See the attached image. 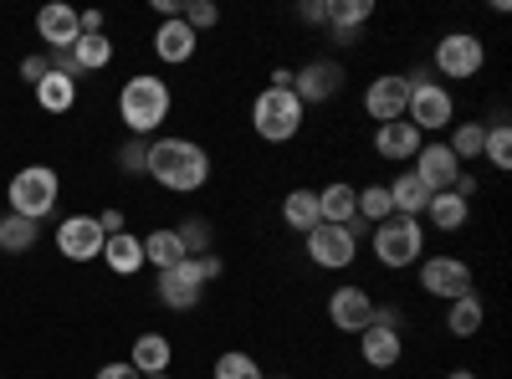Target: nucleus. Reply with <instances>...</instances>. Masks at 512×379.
<instances>
[{"label":"nucleus","instance_id":"f257e3e1","mask_svg":"<svg viewBox=\"0 0 512 379\" xmlns=\"http://www.w3.org/2000/svg\"><path fill=\"white\" fill-rule=\"evenodd\" d=\"M164 190H175V195H190L210 180V154L195 144V139H154L149 144V170Z\"/></svg>","mask_w":512,"mask_h":379},{"label":"nucleus","instance_id":"f03ea898","mask_svg":"<svg viewBox=\"0 0 512 379\" xmlns=\"http://www.w3.org/2000/svg\"><path fill=\"white\" fill-rule=\"evenodd\" d=\"M169 108H175V98H169V82H164V77H149V72L128 77L123 93H118V118L128 123V134H134V139H149L159 123L169 118Z\"/></svg>","mask_w":512,"mask_h":379},{"label":"nucleus","instance_id":"7ed1b4c3","mask_svg":"<svg viewBox=\"0 0 512 379\" xmlns=\"http://www.w3.org/2000/svg\"><path fill=\"white\" fill-rule=\"evenodd\" d=\"M251 129L267 144L297 139V129H303V103H297V93L292 88H262L251 103Z\"/></svg>","mask_w":512,"mask_h":379},{"label":"nucleus","instance_id":"20e7f679","mask_svg":"<svg viewBox=\"0 0 512 379\" xmlns=\"http://www.w3.org/2000/svg\"><path fill=\"white\" fill-rule=\"evenodd\" d=\"M369 241H374L379 267L400 272V267H415V262H420V251H425V226L410 221V216H390V221H379V226L369 231Z\"/></svg>","mask_w":512,"mask_h":379},{"label":"nucleus","instance_id":"39448f33","mask_svg":"<svg viewBox=\"0 0 512 379\" xmlns=\"http://www.w3.org/2000/svg\"><path fill=\"white\" fill-rule=\"evenodd\" d=\"M57 190H62V180L52 164H26V170L11 175V210L26 221H41L57 210Z\"/></svg>","mask_w":512,"mask_h":379},{"label":"nucleus","instance_id":"423d86ee","mask_svg":"<svg viewBox=\"0 0 512 379\" xmlns=\"http://www.w3.org/2000/svg\"><path fill=\"white\" fill-rule=\"evenodd\" d=\"M405 118L415 123L420 134H441V129H451L456 103H451V93L441 88V82H431L425 72H415V77H410V108H405Z\"/></svg>","mask_w":512,"mask_h":379},{"label":"nucleus","instance_id":"0eeeda50","mask_svg":"<svg viewBox=\"0 0 512 379\" xmlns=\"http://www.w3.org/2000/svg\"><path fill=\"white\" fill-rule=\"evenodd\" d=\"M482 67H487L482 36H472V31H451V36H441V47H436V72H441V77L466 82V77H477Z\"/></svg>","mask_w":512,"mask_h":379},{"label":"nucleus","instance_id":"6e6552de","mask_svg":"<svg viewBox=\"0 0 512 379\" xmlns=\"http://www.w3.org/2000/svg\"><path fill=\"white\" fill-rule=\"evenodd\" d=\"M420 292H431V298H441V303H456V298L472 292V267H466L461 257L420 262Z\"/></svg>","mask_w":512,"mask_h":379},{"label":"nucleus","instance_id":"1a4fd4ad","mask_svg":"<svg viewBox=\"0 0 512 379\" xmlns=\"http://www.w3.org/2000/svg\"><path fill=\"white\" fill-rule=\"evenodd\" d=\"M405 108H410V77L384 72V77H374V82H369V93H364V113H369L374 123H395V118H405Z\"/></svg>","mask_w":512,"mask_h":379},{"label":"nucleus","instance_id":"9d476101","mask_svg":"<svg viewBox=\"0 0 512 379\" xmlns=\"http://www.w3.org/2000/svg\"><path fill=\"white\" fill-rule=\"evenodd\" d=\"M103 226H98V216H67L62 226H57V251L67 262H93V257H103Z\"/></svg>","mask_w":512,"mask_h":379},{"label":"nucleus","instance_id":"9b49d317","mask_svg":"<svg viewBox=\"0 0 512 379\" xmlns=\"http://www.w3.org/2000/svg\"><path fill=\"white\" fill-rule=\"evenodd\" d=\"M200 298H205V277H200L195 257H185L180 267L159 272V303H164V308H175V313H190V308H195Z\"/></svg>","mask_w":512,"mask_h":379},{"label":"nucleus","instance_id":"f8f14e48","mask_svg":"<svg viewBox=\"0 0 512 379\" xmlns=\"http://www.w3.org/2000/svg\"><path fill=\"white\" fill-rule=\"evenodd\" d=\"M308 257L323 267V272H344L354 257H359V246H354V236L344 231V226H313L308 231Z\"/></svg>","mask_w":512,"mask_h":379},{"label":"nucleus","instance_id":"ddd939ff","mask_svg":"<svg viewBox=\"0 0 512 379\" xmlns=\"http://www.w3.org/2000/svg\"><path fill=\"white\" fill-rule=\"evenodd\" d=\"M338 88H344V67H338V62H308L303 72H292V93H297V103H328V98H338Z\"/></svg>","mask_w":512,"mask_h":379},{"label":"nucleus","instance_id":"4468645a","mask_svg":"<svg viewBox=\"0 0 512 379\" xmlns=\"http://www.w3.org/2000/svg\"><path fill=\"white\" fill-rule=\"evenodd\" d=\"M328 318H333V328L338 333H364L369 328V318H374V298L359 287V282H349V287H333V298H328Z\"/></svg>","mask_w":512,"mask_h":379},{"label":"nucleus","instance_id":"2eb2a0df","mask_svg":"<svg viewBox=\"0 0 512 379\" xmlns=\"http://www.w3.org/2000/svg\"><path fill=\"white\" fill-rule=\"evenodd\" d=\"M415 175H420V185L431 190V195H441V190H451V185H456L461 159H456L441 139H431V144H420V154H415Z\"/></svg>","mask_w":512,"mask_h":379},{"label":"nucleus","instance_id":"dca6fc26","mask_svg":"<svg viewBox=\"0 0 512 379\" xmlns=\"http://www.w3.org/2000/svg\"><path fill=\"white\" fill-rule=\"evenodd\" d=\"M420 144H425V134L415 129L410 118L379 123V134H374V149H379V159H390V164H405V159H415V154H420Z\"/></svg>","mask_w":512,"mask_h":379},{"label":"nucleus","instance_id":"f3484780","mask_svg":"<svg viewBox=\"0 0 512 379\" xmlns=\"http://www.w3.org/2000/svg\"><path fill=\"white\" fill-rule=\"evenodd\" d=\"M36 36L47 41L52 52H67L72 41L82 36L77 11H72V6H62V0H52V6H41V11H36Z\"/></svg>","mask_w":512,"mask_h":379},{"label":"nucleus","instance_id":"a211bd4d","mask_svg":"<svg viewBox=\"0 0 512 379\" xmlns=\"http://www.w3.org/2000/svg\"><path fill=\"white\" fill-rule=\"evenodd\" d=\"M369 16H374V0H328V31L338 47H354Z\"/></svg>","mask_w":512,"mask_h":379},{"label":"nucleus","instance_id":"6ab92c4d","mask_svg":"<svg viewBox=\"0 0 512 379\" xmlns=\"http://www.w3.org/2000/svg\"><path fill=\"white\" fill-rule=\"evenodd\" d=\"M354 216H359V190H354V185L333 180V185L318 190V221H323V226H349Z\"/></svg>","mask_w":512,"mask_h":379},{"label":"nucleus","instance_id":"aec40b11","mask_svg":"<svg viewBox=\"0 0 512 379\" xmlns=\"http://www.w3.org/2000/svg\"><path fill=\"white\" fill-rule=\"evenodd\" d=\"M154 52L169 62V67H185L190 57H195V31L175 16V21H164L159 31H154Z\"/></svg>","mask_w":512,"mask_h":379},{"label":"nucleus","instance_id":"412c9836","mask_svg":"<svg viewBox=\"0 0 512 379\" xmlns=\"http://www.w3.org/2000/svg\"><path fill=\"white\" fill-rule=\"evenodd\" d=\"M359 354H364L369 369H395L405 344H400V333H390V328H364L359 333Z\"/></svg>","mask_w":512,"mask_h":379},{"label":"nucleus","instance_id":"4be33fe9","mask_svg":"<svg viewBox=\"0 0 512 379\" xmlns=\"http://www.w3.org/2000/svg\"><path fill=\"white\" fill-rule=\"evenodd\" d=\"M128 364H134L144 379H149V374H169V364H175V349H169L164 333H139V339H134V354H128Z\"/></svg>","mask_w":512,"mask_h":379},{"label":"nucleus","instance_id":"5701e85b","mask_svg":"<svg viewBox=\"0 0 512 379\" xmlns=\"http://www.w3.org/2000/svg\"><path fill=\"white\" fill-rule=\"evenodd\" d=\"M390 205H395V216H410V221H420L425 216V200H431V190L420 185V175L415 170H405V175H395L390 185Z\"/></svg>","mask_w":512,"mask_h":379},{"label":"nucleus","instance_id":"b1692460","mask_svg":"<svg viewBox=\"0 0 512 379\" xmlns=\"http://www.w3.org/2000/svg\"><path fill=\"white\" fill-rule=\"evenodd\" d=\"M103 262H108L118 277H134V272L144 267V236H128V231L108 236V241H103Z\"/></svg>","mask_w":512,"mask_h":379},{"label":"nucleus","instance_id":"393cba45","mask_svg":"<svg viewBox=\"0 0 512 379\" xmlns=\"http://www.w3.org/2000/svg\"><path fill=\"white\" fill-rule=\"evenodd\" d=\"M149 262H154V272H169V267L185 262V246H180L175 226H159V231L144 236V267H149Z\"/></svg>","mask_w":512,"mask_h":379},{"label":"nucleus","instance_id":"a878e982","mask_svg":"<svg viewBox=\"0 0 512 379\" xmlns=\"http://www.w3.org/2000/svg\"><path fill=\"white\" fill-rule=\"evenodd\" d=\"M482 318H487V303H482V292L472 287L466 298H456V303H451L446 328L456 333V339H472V333H482Z\"/></svg>","mask_w":512,"mask_h":379},{"label":"nucleus","instance_id":"bb28decb","mask_svg":"<svg viewBox=\"0 0 512 379\" xmlns=\"http://www.w3.org/2000/svg\"><path fill=\"white\" fill-rule=\"evenodd\" d=\"M425 216H431V226H436V231H461V226H466V216H472V205H466L461 195H451V190H441V195L425 200Z\"/></svg>","mask_w":512,"mask_h":379},{"label":"nucleus","instance_id":"cd10ccee","mask_svg":"<svg viewBox=\"0 0 512 379\" xmlns=\"http://www.w3.org/2000/svg\"><path fill=\"white\" fill-rule=\"evenodd\" d=\"M36 231H41V221H26V216H16V210H6V216H0V251L21 257V251L36 246Z\"/></svg>","mask_w":512,"mask_h":379},{"label":"nucleus","instance_id":"c85d7f7f","mask_svg":"<svg viewBox=\"0 0 512 379\" xmlns=\"http://www.w3.org/2000/svg\"><path fill=\"white\" fill-rule=\"evenodd\" d=\"M482 144H487V123H456L446 139V149L461 159V170L466 164H482Z\"/></svg>","mask_w":512,"mask_h":379},{"label":"nucleus","instance_id":"c756f323","mask_svg":"<svg viewBox=\"0 0 512 379\" xmlns=\"http://www.w3.org/2000/svg\"><path fill=\"white\" fill-rule=\"evenodd\" d=\"M282 221L292 226V231H313L318 226V190H292L287 200H282Z\"/></svg>","mask_w":512,"mask_h":379},{"label":"nucleus","instance_id":"7c9ffc66","mask_svg":"<svg viewBox=\"0 0 512 379\" xmlns=\"http://www.w3.org/2000/svg\"><path fill=\"white\" fill-rule=\"evenodd\" d=\"M36 103L47 108V113H67V108L77 103V82L62 77V72H47V82L36 88Z\"/></svg>","mask_w":512,"mask_h":379},{"label":"nucleus","instance_id":"2f4dec72","mask_svg":"<svg viewBox=\"0 0 512 379\" xmlns=\"http://www.w3.org/2000/svg\"><path fill=\"white\" fill-rule=\"evenodd\" d=\"M72 57H77L82 77L98 72V67H108V62H113V41H108V31H103V36H77V41H72Z\"/></svg>","mask_w":512,"mask_h":379},{"label":"nucleus","instance_id":"473e14b6","mask_svg":"<svg viewBox=\"0 0 512 379\" xmlns=\"http://www.w3.org/2000/svg\"><path fill=\"white\" fill-rule=\"evenodd\" d=\"M482 159L492 164V170H512V129L497 118L487 129V144H482Z\"/></svg>","mask_w":512,"mask_h":379},{"label":"nucleus","instance_id":"72a5a7b5","mask_svg":"<svg viewBox=\"0 0 512 379\" xmlns=\"http://www.w3.org/2000/svg\"><path fill=\"white\" fill-rule=\"evenodd\" d=\"M210 374H216V379H267V374H262V364H256L251 354H241V349H226Z\"/></svg>","mask_w":512,"mask_h":379},{"label":"nucleus","instance_id":"f704fd0d","mask_svg":"<svg viewBox=\"0 0 512 379\" xmlns=\"http://www.w3.org/2000/svg\"><path fill=\"white\" fill-rule=\"evenodd\" d=\"M390 216H395L390 190H384V185H364V190H359V221L379 226V221H390Z\"/></svg>","mask_w":512,"mask_h":379},{"label":"nucleus","instance_id":"c9c22d12","mask_svg":"<svg viewBox=\"0 0 512 379\" xmlns=\"http://www.w3.org/2000/svg\"><path fill=\"white\" fill-rule=\"evenodd\" d=\"M175 236H180V246H185V257H200V251H210V241H216L210 221H200V216L180 221V226H175Z\"/></svg>","mask_w":512,"mask_h":379},{"label":"nucleus","instance_id":"e433bc0d","mask_svg":"<svg viewBox=\"0 0 512 379\" xmlns=\"http://www.w3.org/2000/svg\"><path fill=\"white\" fill-rule=\"evenodd\" d=\"M180 21L200 36V31H210V26H221V6H216V0H185V6H180Z\"/></svg>","mask_w":512,"mask_h":379},{"label":"nucleus","instance_id":"4c0bfd02","mask_svg":"<svg viewBox=\"0 0 512 379\" xmlns=\"http://www.w3.org/2000/svg\"><path fill=\"white\" fill-rule=\"evenodd\" d=\"M118 170H123V175H144V170H149V144H144V139H128V144L118 149Z\"/></svg>","mask_w":512,"mask_h":379},{"label":"nucleus","instance_id":"58836bf2","mask_svg":"<svg viewBox=\"0 0 512 379\" xmlns=\"http://www.w3.org/2000/svg\"><path fill=\"white\" fill-rule=\"evenodd\" d=\"M369 328H390V333H400V328H405V313H400L395 303H374V318H369Z\"/></svg>","mask_w":512,"mask_h":379},{"label":"nucleus","instance_id":"ea45409f","mask_svg":"<svg viewBox=\"0 0 512 379\" xmlns=\"http://www.w3.org/2000/svg\"><path fill=\"white\" fill-rule=\"evenodd\" d=\"M297 21L303 26H328V0H303V6H297Z\"/></svg>","mask_w":512,"mask_h":379},{"label":"nucleus","instance_id":"a19ab883","mask_svg":"<svg viewBox=\"0 0 512 379\" xmlns=\"http://www.w3.org/2000/svg\"><path fill=\"white\" fill-rule=\"evenodd\" d=\"M47 72H52V62H47V57H41V52L21 62V77L31 82V88H41V82H47Z\"/></svg>","mask_w":512,"mask_h":379},{"label":"nucleus","instance_id":"79ce46f5","mask_svg":"<svg viewBox=\"0 0 512 379\" xmlns=\"http://www.w3.org/2000/svg\"><path fill=\"white\" fill-rule=\"evenodd\" d=\"M47 62H52V72H62V77H72V82L82 77V67H77V57H72V47H67V52H52Z\"/></svg>","mask_w":512,"mask_h":379},{"label":"nucleus","instance_id":"37998d69","mask_svg":"<svg viewBox=\"0 0 512 379\" xmlns=\"http://www.w3.org/2000/svg\"><path fill=\"white\" fill-rule=\"evenodd\" d=\"M98 379H144V374H139L134 364H128V359H113V364H103V369H98Z\"/></svg>","mask_w":512,"mask_h":379},{"label":"nucleus","instance_id":"c03bdc74","mask_svg":"<svg viewBox=\"0 0 512 379\" xmlns=\"http://www.w3.org/2000/svg\"><path fill=\"white\" fill-rule=\"evenodd\" d=\"M195 267H200V277H205V282H210V277H221V257H216V251H200Z\"/></svg>","mask_w":512,"mask_h":379},{"label":"nucleus","instance_id":"a18cd8bd","mask_svg":"<svg viewBox=\"0 0 512 379\" xmlns=\"http://www.w3.org/2000/svg\"><path fill=\"white\" fill-rule=\"evenodd\" d=\"M98 226H103V236H118V231H123V210H103Z\"/></svg>","mask_w":512,"mask_h":379},{"label":"nucleus","instance_id":"49530a36","mask_svg":"<svg viewBox=\"0 0 512 379\" xmlns=\"http://www.w3.org/2000/svg\"><path fill=\"white\" fill-rule=\"evenodd\" d=\"M446 379H477V374H472V369H451Z\"/></svg>","mask_w":512,"mask_h":379},{"label":"nucleus","instance_id":"de8ad7c7","mask_svg":"<svg viewBox=\"0 0 512 379\" xmlns=\"http://www.w3.org/2000/svg\"><path fill=\"white\" fill-rule=\"evenodd\" d=\"M149 379H169V374H149Z\"/></svg>","mask_w":512,"mask_h":379},{"label":"nucleus","instance_id":"09e8293b","mask_svg":"<svg viewBox=\"0 0 512 379\" xmlns=\"http://www.w3.org/2000/svg\"><path fill=\"white\" fill-rule=\"evenodd\" d=\"M277 379H287V374H277Z\"/></svg>","mask_w":512,"mask_h":379}]
</instances>
